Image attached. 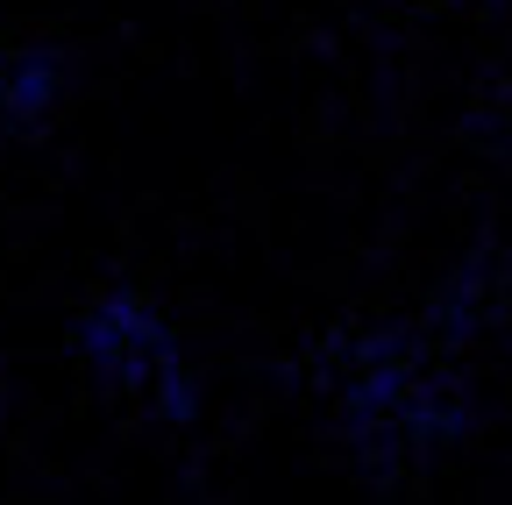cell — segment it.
Segmentation results:
<instances>
[{"mask_svg": "<svg viewBox=\"0 0 512 505\" xmlns=\"http://www.w3.org/2000/svg\"><path fill=\"white\" fill-rule=\"evenodd\" d=\"M79 349H86L107 377H121V385L157 377V385H164V399H157L164 420H192V413H200V399H192V385H185V363H178V342L150 321V306H136L128 292H107V299L86 313Z\"/></svg>", "mask_w": 512, "mask_h": 505, "instance_id": "cell-1", "label": "cell"}, {"mask_svg": "<svg viewBox=\"0 0 512 505\" xmlns=\"http://www.w3.org/2000/svg\"><path fill=\"white\" fill-rule=\"evenodd\" d=\"M57 79H64V50H50V43L15 50V72H8V129H36V121L57 107Z\"/></svg>", "mask_w": 512, "mask_h": 505, "instance_id": "cell-2", "label": "cell"}, {"mask_svg": "<svg viewBox=\"0 0 512 505\" xmlns=\"http://www.w3.org/2000/svg\"><path fill=\"white\" fill-rule=\"evenodd\" d=\"M8 72H15V50H0V129H8Z\"/></svg>", "mask_w": 512, "mask_h": 505, "instance_id": "cell-3", "label": "cell"}]
</instances>
